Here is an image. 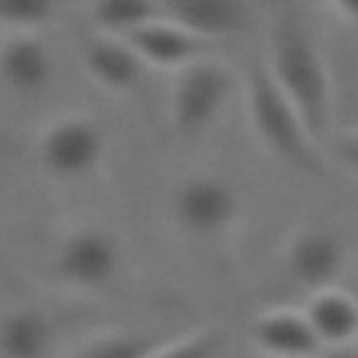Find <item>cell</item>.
I'll use <instances>...</instances> for the list:
<instances>
[{"instance_id": "12", "label": "cell", "mask_w": 358, "mask_h": 358, "mask_svg": "<svg viewBox=\"0 0 358 358\" xmlns=\"http://www.w3.org/2000/svg\"><path fill=\"white\" fill-rule=\"evenodd\" d=\"M302 310L324 350L338 352L358 341V299L350 291L338 285L316 288Z\"/></svg>"}, {"instance_id": "11", "label": "cell", "mask_w": 358, "mask_h": 358, "mask_svg": "<svg viewBox=\"0 0 358 358\" xmlns=\"http://www.w3.org/2000/svg\"><path fill=\"white\" fill-rule=\"evenodd\" d=\"M249 336L260 352L268 355H316L324 352L302 308H268L255 316Z\"/></svg>"}, {"instance_id": "3", "label": "cell", "mask_w": 358, "mask_h": 358, "mask_svg": "<svg viewBox=\"0 0 358 358\" xmlns=\"http://www.w3.org/2000/svg\"><path fill=\"white\" fill-rule=\"evenodd\" d=\"M235 92V73L215 59L199 56L176 70L171 84L168 117L176 134L199 137L224 112Z\"/></svg>"}, {"instance_id": "16", "label": "cell", "mask_w": 358, "mask_h": 358, "mask_svg": "<svg viewBox=\"0 0 358 358\" xmlns=\"http://www.w3.org/2000/svg\"><path fill=\"white\" fill-rule=\"evenodd\" d=\"M157 344L159 341H154L151 336L134 330H98L76 344L73 352L84 358H145L154 355Z\"/></svg>"}, {"instance_id": "1", "label": "cell", "mask_w": 358, "mask_h": 358, "mask_svg": "<svg viewBox=\"0 0 358 358\" xmlns=\"http://www.w3.org/2000/svg\"><path fill=\"white\" fill-rule=\"evenodd\" d=\"M277 87L291 98L316 140L330 134L333 120V76L313 36L291 17L277 20L271 50L263 59Z\"/></svg>"}, {"instance_id": "20", "label": "cell", "mask_w": 358, "mask_h": 358, "mask_svg": "<svg viewBox=\"0 0 358 358\" xmlns=\"http://www.w3.org/2000/svg\"><path fill=\"white\" fill-rule=\"evenodd\" d=\"M330 8L358 34V0H327Z\"/></svg>"}, {"instance_id": "14", "label": "cell", "mask_w": 358, "mask_h": 358, "mask_svg": "<svg viewBox=\"0 0 358 358\" xmlns=\"http://www.w3.org/2000/svg\"><path fill=\"white\" fill-rule=\"evenodd\" d=\"M53 324L36 308H14L0 316V355L36 358L50 352Z\"/></svg>"}, {"instance_id": "4", "label": "cell", "mask_w": 358, "mask_h": 358, "mask_svg": "<svg viewBox=\"0 0 358 358\" xmlns=\"http://www.w3.org/2000/svg\"><path fill=\"white\" fill-rule=\"evenodd\" d=\"M123 263L120 241L98 224H78L73 227L56 246L53 271L56 277L78 291H98L106 288Z\"/></svg>"}, {"instance_id": "10", "label": "cell", "mask_w": 358, "mask_h": 358, "mask_svg": "<svg viewBox=\"0 0 358 358\" xmlns=\"http://www.w3.org/2000/svg\"><path fill=\"white\" fill-rule=\"evenodd\" d=\"M81 64L87 76L109 92L134 90L145 73V62L140 59V53L126 42V36L115 34L92 36L81 50Z\"/></svg>"}, {"instance_id": "19", "label": "cell", "mask_w": 358, "mask_h": 358, "mask_svg": "<svg viewBox=\"0 0 358 358\" xmlns=\"http://www.w3.org/2000/svg\"><path fill=\"white\" fill-rule=\"evenodd\" d=\"M333 151L341 159V165L350 168L358 176V129H341V131H336Z\"/></svg>"}, {"instance_id": "7", "label": "cell", "mask_w": 358, "mask_h": 358, "mask_svg": "<svg viewBox=\"0 0 358 358\" xmlns=\"http://www.w3.org/2000/svg\"><path fill=\"white\" fill-rule=\"evenodd\" d=\"M282 266L288 277L308 291L336 285L347 268V246L341 235L327 227H299L282 246Z\"/></svg>"}, {"instance_id": "2", "label": "cell", "mask_w": 358, "mask_h": 358, "mask_svg": "<svg viewBox=\"0 0 358 358\" xmlns=\"http://www.w3.org/2000/svg\"><path fill=\"white\" fill-rule=\"evenodd\" d=\"M246 117L257 143L277 157L280 162L305 171L322 173L324 159L319 154V140L305 126L302 115L291 98L277 87L266 62H255L246 78Z\"/></svg>"}, {"instance_id": "18", "label": "cell", "mask_w": 358, "mask_h": 358, "mask_svg": "<svg viewBox=\"0 0 358 358\" xmlns=\"http://www.w3.org/2000/svg\"><path fill=\"white\" fill-rule=\"evenodd\" d=\"M221 338L213 333V330H193V333H185L179 338H168V341H159L154 347V355H179V358H207V355H215L221 352Z\"/></svg>"}, {"instance_id": "5", "label": "cell", "mask_w": 358, "mask_h": 358, "mask_svg": "<svg viewBox=\"0 0 358 358\" xmlns=\"http://www.w3.org/2000/svg\"><path fill=\"white\" fill-rule=\"evenodd\" d=\"M171 213L185 232L196 238H221L241 218V196L227 176L193 173L173 187Z\"/></svg>"}, {"instance_id": "17", "label": "cell", "mask_w": 358, "mask_h": 358, "mask_svg": "<svg viewBox=\"0 0 358 358\" xmlns=\"http://www.w3.org/2000/svg\"><path fill=\"white\" fill-rule=\"evenodd\" d=\"M53 14V0H0V28L36 31Z\"/></svg>"}, {"instance_id": "8", "label": "cell", "mask_w": 358, "mask_h": 358, "mask_svg": "<svg viewBox=\"0 0 358 358\" xmlns=\"http://www.w3.org/2000/svg\"><path fill=\"white\" fill-rule=\"evenodd\" d=\"M126 42L140 53L145 67H159V70H179L182 64L204 56L207 39L187 31L171 17H157L134 31L126 34Z\"/></svg>"}, {"instance_id": "6", "label": "cell", "mask_w": 358, "mask_h": 358, "mask_svg": "<svg viewBox=\"0 0 358 358\" xmlns=\"http://www.w3.org/2000/svg\"><path fill=\"white\" fill-rule=\"evenodd\" d=\"M42 168L64 182L90 176L106 151L103 129L87 115H62L50 120L36 143Z\"/></svg>"}, {"instance_id": "13", "label": "cell", "mask_w": 358, "mask_h": 358, "mask_svg": "<svg viewBox=\"0 0 358 358\" xmlns=\"http://www.w3.org/2000/svg\"><path fill=\"white\" fill-rule=\"evenodd\" d=\"M53 76V56L34 31H11L0 45V78L17 92H39Z\"/></svg>"}, {"instance_id": "15", "label": "cell", "mask_w": 358, "mask_h": 358, "mask_svg": "<svg viewBox=\"0 0 358 358\" xmlns=\"http://www.w3.org/2000/svg\"><path fill=\"white\" fill-rule=\"evenodd\" d=\"M92 22L101 34L126 36L129 31L162 17V0H92Z\"/></svg>"}, {"instance_id": "9", "label": "cell", "mask_w": 358, "mask_h": 358, "mask_svg": "<svg viewBox=\"0 0 358 358\" xmlns=\"http://www.w3.org/2000/svg\"><path fill=\"white\" fill-rule=\"evenodd\" d=\"M162 11L207 42L243 34L255 17L252 0H162Z\"/></svg>"}]
</instances>
